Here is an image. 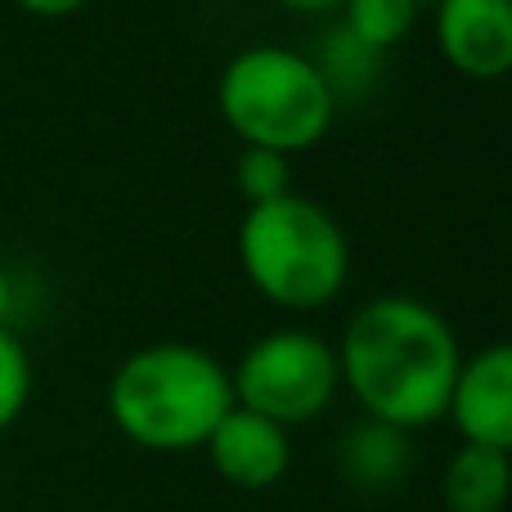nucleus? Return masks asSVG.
<instances>
[{"label": "nucleus", "instance_id": "obj_4", "mask_svg": "<svg viewBox=\"0 0 512 512\" xmlns=\"http://www.w3.org/2000/svg\"><path fill=\"white\" fill-rule=\"evenodd\" d=\"M243 274L265 301L283 310H319L346 288L351 243L328 207L306 194H283L248 207L239 225Z\"/></svg>", "mask_w": 512, "mask_h": 512}, {"label": "nucleus", "instance_id": "obj_9", "mask_svg": "<svg viewBox=\"0 0 512 512\" xmlns=\"http://www.w3.org/2000/svg\"><path fill=\"white\" fill-rule=\"evenodd\" d=\"M512 490V463L508 450H486V445H459L445 463L441 495L450 512H504Z\"/></svg>", "mask_w": 512, "mask_h": 512}, {"label": "nucleus", "instance_id": "obj_2", "mask_svg": "<svg viewBox=\"0 0 512 512\" xmlns=\"http://www.w3.org/2000/svg\"><path fill=\"white\" fill-rule=\"evenodd\" d=\"M234 409L230 369L189 342L131 351L108 378V418L131 445L153 454L203 450L212 427Z\"/></svg>", "mask_w": 512, "mask_h": 512}, {"label": "nucleus", "instance_id": "obj_15", "mask_svg": "<svg viewBox=\"0 0 512 512\" xmlns=\"http://www.w3.org/2000/svg\"><path fill=\"white\" fill-rule=\"evenodd\" d=\"M283 9H297V14H328V9H342L346 0H279Z\"/></svg>", "mask_w": 512, "mask_h": 512}, {"label": "nucleus", "instance_id": "obj_13", "mask_svg": "<svg viewBox=\"0 0 512 512\" xmlns=\"http://www.w3.org/2000/svg\"><path fill=\"white\" fill-rule=\"evenodd\" d=\"M234 176H239V194L248 198V207H261V203H274V198L292 194V171H288L283 153L243 149Z\"/></svg>", "mask_w": 512, "mask_h": 512}, {"label": "nucleus", "instance_id": "obj_14", "mask_svg": "<svg viewBox=\"0 0 512 512\" xmlns=\"http://www.w3.org/2000/svg\"><path fill=\"white\" fill-rule=\"evenodd\" d=\"M81 5H86V0H18V9H27L32 18H68V14H77Z\"/></svg>", "mask_w": 512, "mask_h": 512}, {"label": "nucleus", "instance_id": "obj_6", "mask_svg": "<svg viewBox=\"0 0 512 512\" xmlns=\"http://www.w3.org/2000/svg\"><path fill=\"white\" fill-rule=\"evenodd\" d=\"M445 418L459 427L463 445L512 450V351L504 342L481 346L459 364Z\"/></svg>", "mask_w": 512, "mask_h": 512}, {"label": "nucleus", "instance_id": "obj_8", "mask_svg": "<svg viewBox=\"0 0 512 512\" xmlns=\"http://www.w3.org/2000/svg\"><path fill=\"white\" fill-rule=\"evenodd\" d=\"M203 450H207V463L216 468V477L239 490L279 486L292 463L288 427L270 423V418L252 414V409H239V405L212 427Z\"/></svg>", "mask_w": 512, "mask_h": 512}, {"label": "nucleus", "instance_id": "obj_1", "mask_svg": "<svg viewBox=\"0 0 512 512\" xmlns=\"http://www.w3.org/2000/svg\"><path fill=\"white\" fill-rule=\"evenodd\" d=\"M333 351L337 378L364 418L405 436L445 418V400L463 364L454 328L418 297H378L360 306Z\"/></svg>", "mask_w": 512, "mask_h": 512}, {"label": "nucleus", "instance_id": "obj_7", "mask_svg": "<svg viewBox=\"0 0 512 512\" xmlns=\"http://www.w3.org/2000/svg\"><path fill=\"white\" fill-rule=\"evenodd\" d=\"M436 45L463 77H504L512 68V0H441Z\"/></svg>", "mask_w": 512, "mask_h": 512}, {"label": "nucleus", "instance_id": "obj_11", "mask_svg": "<svg viewBox=\"0 0 512 512\" xmlns=\"http://www.w3.org/2000/svg\"><path fill=\"white\" fill-rule=\"evenodd\" d=\"M342 14H346V36L360 50L382 54L414 32L418 0H346Z\"/></svg>", "mask_w": 512, "mask_h": 512}, {"label": "nucleus", "instance_id": "obj_16", "mask_svg": "<svg viewBox=\"0 0 512 512\" xmlns=\"http://www.w3.org/2000/svg\"><path fill=\"white\" fill-rule=\"evenodd\" d=\"M9 310H14V279L0 265V328H9Z\"/></svg>", "mask_w": 512, "mask_h": 512}, {"label": "nucleus", "instance_id": "obj_12", "mask_svg": "<svg viewBox=\"0 0 512 512\" xmlns=\"http://www.w3.org/2000/svg\"><path fill=\"white\" fill-rule=\"evenodd\" d=\"M27 396H32V355L9 328H0V432L23 418Z\"/></svg>", "mask_w": 512, "mask_h": 512}, {"label": "nucleus", "instance_id": "obj_3", "mask_svg": "<svg viewBox=\"0 0 512 512\" xmlns=\"http://www.w3.org/2000/svg\"><path fill=\"white\" fill-rule=\"evenodd\" d=\"M216 104L243 149L306 153L328 135L337 113L333 77L288 45H248L221 72Z\"/></svg>", "mask_w": 512, "mask_h": 512}, {"label": "nucleus", "instance_id": "obj_10", "mask_svg": "<svg viewBox=\"0 0 512 512\" xmlns=\"http://www.w3.org/2000/svg\"><path fill=\"white\" fill-rule=\"evenodd\" d=\"M337 463H342V477L351 481L355 490L378 495V490H391L409 472V436L387 423L364 418V423H355L351 432L342 436Z\"/></svg>", "mask_w": 512, "mask_h": 512}, {"label": "nucleus", "instance_id": "obj_5", "mask_svg": "<svg viewBox=\"0 0 512 512\" xmlns=\"http://www.w3.org/2000/svg\"><path fill=\"white\" fill-rule=\"evenodd\" d=\"M230 387L234 405L279 427L315 423L342 391L337 351L310 328H274L239 355Z\"/></svg>", "mask_w": 512, "mask_h": 512}]
</instances>
